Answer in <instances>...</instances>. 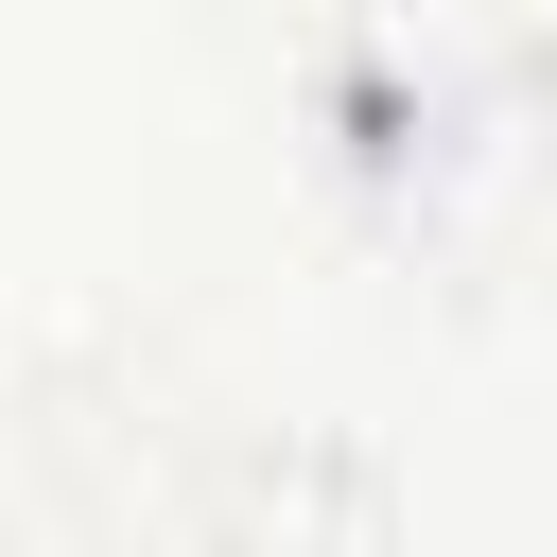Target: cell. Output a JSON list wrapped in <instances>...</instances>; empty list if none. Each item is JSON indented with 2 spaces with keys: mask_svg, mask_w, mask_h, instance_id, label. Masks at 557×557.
Segmentation results:
<instances>
[{
  "mask_svg": "<svg viewBox=\"0 0 557 557\" xmlns=\"http://www.w3.org/2000/svg\"><path fill=\"white\" fill-rule=\"evenodd\" d=\"M174 540H191V557H418L400 470H383L348 418H244V435H209Z\"/></svg>",
  "mask_w": 557,
  "mask_h": 557,
  "instance_id": "6da1fadb",
  "label": "cell"
}]
</instances>
